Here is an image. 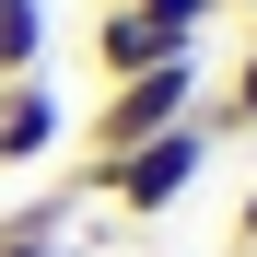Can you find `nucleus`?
<instances>
[{
	"label": "nucleus",
	"instance_id": "f257e3e1",
	"mask_svg": "<svg viewBox=\"0 0 257 257\" xmlns=\"http://www.w3.org/2000/svg\"><path fill=\"white\" fill-rule=\"evenodd\" d=\"M210 152H222V128L187 117V128H164V141L117 152V164H70V187H82V199H105V210H128V222H164V210L210 176Z\"/></svg>",
	"mask_w": 257,
	"mask_h": 257
},
{
	"label": "nucleus",
	"instance_id": "f03ea898",
	"mask_svg": "<svg viewBox=\"0 0 257 257\" xmlns=\"http://www.w3.org/2000/svg\"><path fill=\"white\" fill-rule=\"evenodd\" d=\"M199 105H210V70H199V47H187V59H164V70H141V82H105L94 128H82V164H117V152H141V141H164V128H187Z\"/></svg>",
	"mask_w": 257,
	"mask_h": 257
},
{
	"label": "nucleus",
	"instance_id": "7ed1b4c3",
	"mask_svg": "<svg viewBox=\"0 0 257 257\" xmlns=\"http://www.w3.org/2000/svg\"><path fill=\"white\" fill-rule=\"evenodd\" d=\"M59 141H70V117L47 94V70H35V82H0V164H47Z\"/></svg>",
	"mask_w": 257,
	"mask_h": 257
},
{
	"label": "nucleus",
	"instance_id": "20e7f679",
	"mask_svg": "<svg viewBox=\"0 0 257 257\" xmlns=\"http://www.w3.org/2000/svg\"><path fill=\"white\" fill-rule=\"evenodd\" d=\"M164 59H187V47H176V35H152L128 0H105V24H94V70H105V82H141V70H164Z\"/></svg>",
	"mask_w": 257,
	"mask_h": 257
},
{
	"label": "nucleus",
	"instance_id": "39448f33",
	"mask_svg": "<svg viewBox=\"0 0 257 257\" xmlns=\"http://www.w3.org/2000/svg\"><path fill=\"white\" fill-rule=\"evenodd\" d=\"M199 117L222 128V141H245V128H257V35H245V47H234V70L210 82V105H199Z\"/></svg>",
	"mask_w": 257,
	"mask_h": 257
},
{
	"label": "nucleus",
	"instance_id": "423d86ee",
	"mask_svg": "<svg viewBox=\"0 0 257 257\" xmlns=\"http://www.w3.org/2000/svg\"><path fill=\"white\" fill-rule=\"evenodd\" d=\"M82 187H59V199H35V210H12V222H0V257H70L59 245V210H70Z\"/></svg>",
	"mask_w": 257,
	"mask_h": 257
},
{
	"label": "nucleus",
	"instance_id": "0eeeda50",
	"mask_svg": "<svg viewBox=\"0 0 257 257\" xmlns=\"http://www.w3.org/2000/svg\"><path fill=\"white\" fill-rule=\"evenodd\" d=\"M128 12H141L152 35H176V47H199V35L222 24V0H128Z\"/></svg>",
	"mask_w": 257,
	"mask_h": 257
},
{
	"label": "nucleus",
	"instance_id": "6e6552de",
	"mask_svg": "<svg viewBox=\"0 0 257 257\" xmlns=\"http://www.w3.org/2000/svg\"><path fill=\"white\" fill-rule=\"evenodd\" d=\"M234 257H257V187L234 199Z\"/></svg>",
	"mask_w": 257,
	"mask_h": 257
},
{
	"label": "nucleus",
	"instance_id": "1a4fd4ad",
	"mask_svg": "<svg viewBox=\"0 0 257 257\" xmlns=\"http://www.w3.org/2000/svg\"><path fill=\"white\" fill-rule=\"evenodd\" d=\"M222 12H257V0H222Z\"/></svg>",
	"mask_w": 257,
	"mask_h": 257
}]
</instances>
